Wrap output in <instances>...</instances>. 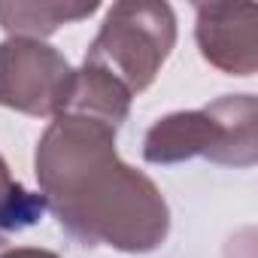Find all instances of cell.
I'll return each instance as SVG.
<instances>
[{
    "mask_svg": "<svg viewBox=\"0 0 258 258\" xmlns=\"http://www.w3.org/2000/svg\"><path fill=\"white\" fill-rule=\"evenodd\" d=\"M131 100L134 94L127 91L118 79H112L109 73L82 64L73 73V85L67 94V103L61 112H76V115H91L100 118L112 127H121L131 115Z\"/></svg>",
    "mask_w": 258,
    "mask_h": 258,
    "instance_id": "7",
    "label": "cell"
},
{
    "mask_svg": "<svg viewBox=\"0 0 258 258\" xmlns=\"http://www.w3.org/2000/svg\"><path fill=\"white\" fill-rule=\"evenodd\" d=\"M100 10L97 0H0V28L10 37L43 40L52 37L61 25L82 22Z\"/></svg>",
    "mask_w": 258,
    "mask_h": 258,
    "instance_id": "6",
    "label": "cell"
},
{
    "mask_svg": "<svg viewBox=\"0 0 258 258\" xmlns=\"http://www.w3.org/2000/svg\"><path fill=\"white\" fill-rule=\"evenodd\" d=\"M118 127L76 112H58L34 152L43 204L82 246L146 255L170 234L161 188L115 149Z\"/></svg>",
    "mask_w": 258,
    "mask_h": 258,
    "instance_id": "1",
    "label": "cell"
},
{
    "mask_svg": "<svg viewBox=\"0 0 258 258\" xmlns=\"http://www.w3.org/2000/svg\"><path fill=\"white\" fill-rule=\"evenodd\" d=\"M0 258H61V255L52 249H40V246H16V249L0 252Z\"/></svg>",
    "mask_w": 258,
    "mask_h": 258,
    "instance_id": "9",
    "label": "cell"
},
{
    "mask_svg": "<svg viewBox=\"0 0 258 258\" xmlns=\"http://www.w3.org/2000/svg\"><path fill=\"white\" fill-rule=\"evenodd\" d=\"M73 73L55 46L7 37L0 43V106L34 118H55L67 103Z\"/></svg>",
    "mask_w": 258,
    "mask_h": 258,
    "instance_id": "4",
    "label": "cell"
},
{
    "mask_svg": "<svg viewBox=\"0 0 258 258\" xmlns=\"http://www.w3.org/2000/svg\"><path fill=\"white\" fill-rule=\"evenodd\" d=\"M46 204L40 195H31L22 182L13 179L10 164L0 155V246L7 243L10 234L31 228L43 216Z\"/></svg>",
    "mask_w": 258,
    "mask_h": 258,
    "instance_id": "8",
    "label": "cell"
},
{
    "mask_svg": "<svg viewBox=\"0 0 258 258\" xmlns=\"http://www.w3.org/2000/svg\"><path fill=\"white\" fill-rule=\"evenodd\" d=\"M195 40L210 67L228 76H252L258 70V7L198 4Z\"/></svg>",
    "mask_w": 258,
    "mask_h": 258,
    "instance_id": "5",
    "label": "cell"
},
{
    "mask_svg": "<svg viewBox=\"0 0 258 258\" xmlns=\"http://www.w3.org/2000/svg\"><path fill=\"white\" fill-rule=\"evenodd\" d=\"M255 121V94H225L201 109H179L158 118L143 137V158L158 167L191 158L225 167H252L258 161Z\"/></svg>",
    "mask_w": 258,
    "mask_h": 258,
    "instance_id": "2",
    "label": "cell"
},
{
    "mask_svg": "<svg viewBox=\"0 0 258 258\" xmlns=\"http://www.w3.org/2000/svg\"><path fill=\"white\" fill-rule=\"evenodd\" d=\"M176 46V16L158 0H121L106 10L85 64L109 73L131 94L146 91Z\"/></svg>",
    "mask_w": 258,
    "mask_h": 258,
    "instance_id": "3",
    "label": "cell"
}]
</instances>
